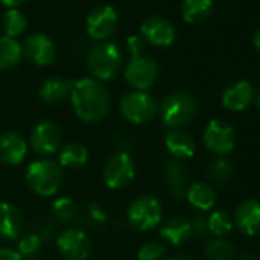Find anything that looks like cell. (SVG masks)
Segmentation results:
<instances>
[{
  "label": "cell",
  "instance_id": "obj_1",
  "mask_svg": "<svg viewBox=\"0 0 260 260\" xmlns=\"http://www.w3.org/2000/svg\"><path fill=\"white\" fill-rule=\"evenodd\" d=\"M70 99L76 116L84 122L101 120L110 108L107 90L93 78H82L73 82Z\"/></svg>",
  "mask_w": 260,
  "mask_h": 260
},
{
  "label": "cell",
  "instance_id": "obj_2",
  "mask_svg": "<svg viewBox=\"0 0 260 260\" xmlns=\"http://www.w3.org/2000/svg\"><path fill=\"white\" fill-rule=\"evenodd\" d=\"M126 46L131 52V61L126 67L125 78L131 87L145 91L154 85L158 76V64L154 58L142 55L143 40L139 35H131L126 40Z\"/></svg>",
  "mask_w": 260,
  "mask_h": 260
},
{
  "label": "cell",
  "instance_id": "obj_3",
  "mask_svg": "<svg viewBox=\"0 0 260 260\" xmlns=\"http://www.w3.org/2000/svg\"><path fill=\"white\" fill-rule=\"evenodd\" d=\"M163 123L168 128L180 129L193 122L198 114V102L197 99L184 91H177L169 94L160 108Z\"/></svg>",
  "mask_w": 260,
  "mask_h": 260
},
{
  "label": "cell",
  "instance_id": "obj_4",
  "mask_svg": "<svg viewBox=\"0 0 260 260\" xmlns=\"http://www.w3.org/2000/svg\"><path fill=\"white\" fill-rule=\"evenodd\" d=\"M26 181L32 192L40 197L55 195L62 184L61 166L52 160L32 161L26 171Z\"/></svg>",
  "mask_w": 260,
  "mask_h": 260
},
{
  "label": "cell",
  "instance_id": "obj_5",
  "mask_svg": "<svg viewBox=\"0 0 260 260\" xmlns=\"http://www.w3.org/2000/svg\"><path fill=\"white\" fill-rule=\"evenodd\" d=\"M123 62V53L114 43H101L90 49L87 67L96 79L108 81L117 75Z\"/></svg>",
  "mask_w": 260,
  "mask_h": 260
},
{
  "label": "cell",
  "instance_id": "obj_6",
  "mask_svg": "<svg viewBox=\"0 0 260 260\" xmlns=\"http://www.w3.org/2000/svg\"><path fill=\"white\" fill-rule=\"evenodd\" d=\"M128 221L139 232H149L161 221V204L155 197L143 195L128 209Z\"/></svg>",
  "mask_w": 260,
  "mask_h": 260
},
{
  "label": "cell",
  "instance_id": "obj_7",
  "mask_svg": "<svg viewBox=\"0 0 260 260\" xmlns=\"http://www.w3.org/2000/svg\"><path fill=\"white\" fill-rule=\"evenodd\" d=\"M120 111L131 123L142 125L154 119L157 114V102L146 91H134L122 98Z\"/></svg>",
  "mask_w": 260,
  "mask_h": 260
},
{
  "label": "cell",
  "instance_id": "obj_8",
  "mask_svg": "<svg viewBox=\"0 0 260 260\" xmlns=\"http://www.w3.org/2000/svg\"><path fill=\"white\" fill-rule=\"evenodd\" d=\"M203 140L210 152L218 157H225L236 148V131L224 120H212L204 129Z\"/></svg>",
  "mask_w": 260,
  "mask_h": 260
},
{
  "label": "cell",
  "instance_id": "obj_9",
  "mask_svg": "<svg viewBox=\"0 0 260 260\" xmlns=\"http://www.w3.org/2000/svg\"><path fill=\"white\" fill-rule=\"evenodd\" d=\"M136 175V165L128 152L114 154L104 168V181L107 187L117 190L126 187Z\"/></svg>",
  "mask_w": 260,
  "mask_h": 260
},
{
  "label": "cell",
  "instance_id": "obj_10",
  "mask_svg": "<svg viewBox=\"0 0 260 260\" xmlns=\"http://www.w3.org/2000/svg\"><path fill=\"white\" fill-rule=\"evenodd\" d=\"M56 247L66 260H85L91 253L88 236L78 229L64 230L56 239Z\"/></svg>",
  "mask_w": 260,
  "mask_h": 260
},
{
  "label": "cell",
  "instance_id": "obj_11",
  "mask_svg": "<svg viewBox=\"0 0 260 260\" xmlns=\"http://www.w3.org/2000/svg\"><path fill=\"white\" fill-rule=\"evenodd\" d=\"M29 140H30L32 149L37 154L49 155V154L56 152L61 148L62 134H61V129L55 123L44 120L34 126Z\"/></svg>",
  "mask_w": 260,
  "mask_h": 260
},
{
  "label": "cell",
  "instance_id": "obj_12",
  "mask_svg": "<svg viewBox=\"0 0 260 260\" xmlns=\"http://www.w3.org/2000/svg\"><path fill=\"white\" fill-rule=\"evenodd\" d=\"M117 26V14L113 6L102 5L94 8L87 17V32L91 38L104 41Z\"/></svg>",
  "mask_w": 260,
  "mask_h": 260
},
{
  "label": "cell",
  "instance_id": "obj_13",
  "mask_svg": "<svg viewBox=\"0 0 260 260\" xmlns=\"http://www.w3.org/2000/svg\"><path fill=\"white\" fill-rule=\"evenodd\" d=\"M23 52L37 66H47L55 59V46L44 34H34L24 40Z\"/></svg>",
  "mask_w": 260,
  "mask_h": 260
},
{
  "label": "cell",
  "instance_id": "obj_14",
  "mask_svg": "<svg viewBox=\"0 0 260 260\" xmlns=\"http://www.w3.org/2000/svg\"><path fill=\"white\" fill-rule=\"evenodd\" d=\"M235 225L245 236H256L260 233V203L257 200L242 201L235 212Z\"/></svg>",
  "mask_w": 260,
  "mask_h": 260
},
{
  "label": "cell",
  "instance_id": "obj_15",
  "mask_svg": "<svg viewBox=\"0 0 260 260\" xmlns=\"http://www.w3.org/2000/svg\"><path fill=\"white\" fill-rule=\"evenodd\" d=\"M142 35L154 46L169 47L175 40L174 26L161 17H149L140 26Z\"/></svg>",
  "mask_w": 260,
  "mask_h": 260
},
{
  "label": "cell",
  "instance_id": "obj_16",
  "mask_svg": "<svg viewBox=\"0 0 260 260\" xmlns=\"http://www.w3.org/2000/svg\"><path fill=\"white\" fill-rule=\"evenodd\" d=\"M254 99V88L248 81H236L222 93V105L230 111L247 110Z\"/></svg>",
  "mask_w": 260,
  "mask_h": 260
},
{
  "label": "cell",
  "instance_id": "obj_17",
  "mask_svg": "<svg viewBox=\"0 0 260 260\" xmlns=\"http://www.w3.org/2000/svg\"><path fill=\"white\" fill-rule=\"evenodd\" d=\"M27 152L24 139L17 133H6L0 136V163L8 166L20 165Z\"/></svg>",
  "mask_w": 260,
  "mask_h": 260
},
{
  "label": "cell",
  "instance_id": "obj_18",
  "mask_svg": "<svg viewBox=\"0 0 260 260\" xmlns=\"http://www.w3.org/2000/svg\"><path fill=\"white\" fill-rule=\"evenodd\" d=\"M169 154L175 160H189L195 155L197 143L192 134L184 129H172L166 134L165 139Z\"/></svg>",
  "mask_w": 260,
  "mask_h": 260
},
{
  "label": "cell",
  "instance_id": "obj_19",
  "mask_svg": "<svg viewBox=\"0 0 260 260\" xmlns=\"http://www.w3.org/2000/svg\"><path fill=\"white\" fill-rule=\"evenodd\" d=\"M23 229V216L18 207L11 203H0V238L14 241Z\"/></svg>",
  "mask_w": 260,
  "mask_h": 260
},
{
  "label": "cell",
  "instance_id": "obj_20",
  "mask_svg": "<svg viewBox=\"0 0 260 260\" xmlns=\"http://www.w3.org/2000/svg\"><path fill=\"white\" fill-rule=\"evenodd\" d=\"M160 236L169 245H181L192 236V224L181 216L171 218L165 224H161Z\"/></svg>",
  "mask_w": 260,
  "mask_h": 260
},
{
  "label": "cell",
  "instance_id": "obj_21",
  "mask_svg": "<svg viewBox=\"0 0 260 260\" xmlns=\"http://www.w3.org/2000/svg\"><path fill=\"white\" fill-rule=\"evenodd\" d=\"M165 178L169 186V190L172 197L177 201H181L186 198L187 193V178L184 168L177 160H169L165 165Z\"/></svg>",
  "mask_w": 260,
  "mask_h": 260
},
{
  "label": "cell",
  "instance_id": "obj_22",
  "mask_svg": "<svg viewBox=\"0 0 260 260\" xmlns=\"http://www.w3.org/2000/svg\"><path fill=\"white\" fill-rule=\"evenodd\" d=\"M186 198L195 209L201 212H207L212 210L213 206L216 204V190L213 189L212 184L198 181L187 189Z\"/></svg>",
  "mask_w": 260,
  "mask_h": 260
},
{
  "label": "cell",
  "instance_id": "obj_23",
  "mask_svg": "<svg viewBox=\"0 0 260 260\" xmlns=\"http://www.w3.org/2000/svg\"><path fill=\"white\" fill-rule=\"evenodd\" d=\"M73 87V82L64 78H49L43 82L41 88H40V98L46 102V104H58L59 101H62L67 94H70Z\"/></svg>",
  "mask_w": 260,
  "mask_h": 260
},
{
  "label": "cell",
  "instance_id": "obj_24",
  "mask_svg": "<svg viewBox=\"0 0 260 260\" xmlns=\"http://www.w3.org/2000/svg\"><path fill=\"white\" fill-rule=\"evenodd\" d=\"M59 166L69 169H78L88 160V151L81 143H69L59 152Z\"/></svg>",
  "mask_w": 260,
  "mask_h": 260
},
{
  "label": "cell",
  "instance_id": "obj_25",
  "mask_svg": "<svg viewBox=\"0 0 260 260\" xmlns=\"http://www.w3.org/2000/svg\"><path fill=\"white\" fill-rule=\"evenodd\" d=\"M23 47L18 41L9 37H0V70H8L17 66L21 59Z\"/></svg>",
  "mask_w": 260,
  "mask_h": 260
},
{
  "label": "cell",
  "instance_id": "obj_26",
  "mask_svg": "<svg viewBox=\"0 0 260 260\" xmlns=\"http://www.w3.org/2000/svg\"><path fill=\"white\" fill-rule=\"evenodd\" d=\"M213 8V0H183L181 15L187 23H200L209 17Z\"/></svg>",
  "mask_w": 260,
  "mask_h": 260
},
{
  "label": "cell",
  "instance_id": "obj_27",
  "mask_svg": "<svg viewBox=\"0 0 260 260\" xmlns=\"http://www.w3.org/2000/svg\"><path fill=\"white\" fill-rule=\"evenodd\" d=\"M233 172H235V168L232 161L225 157H216L207 166V177L216 186L227 184L232 180Z\"/></svg>",
  "mask_w": 260,
  "mask_h": 260
},
{
  "label": "cell",
  "instance_id": "obj_28",
  "mask_svg": "<svg viewBox=\"0 0 260 260\" xmlns=\"http://www.w3.org/2000/svg\"><path fill=\"white\" fill-rule=\"evenodd\" d=\"M206 256L209 260H236V250L229 239L215 238L206 245Z\"/></svg>",
  "mask_w": 260,
  "mask_h": 260
},
{
  "label": "cell",
  "instance_id": "obj_29",
  "mask_svg": "<svg viewBox=\"0 0 260 260\" xmlns=\"http://www.w3.org/2000/svg\"><path fill=\"white\" fill-rule=\"evenodd\" d=\"M233 225H235V222H233L232 216L229 213H225L224 210H216L207 218L209 232L213 233L216 238L229 236L233 230Z\"/></svg>",
  "mask_w": 260,
  "mask_h": 260
},
{
  "label": "cell",
  "instance_id": "obj_30",
  "mask_svg": "<svg viewBox=\"0 0 260 260\" xmlns=\"http://www.w3.org/2000/svg\"><path fill=\"white\" fill-rule=\"evenodd\" d=\"M2 29L5 32L6 37L9 38H15L18 35H21L26 29V17L24 14H21L18 9H11L3 15L2 20Z\"/></svg>",
  "mask_w": 260,
  "mask_h": 260
},
{
  "label": "cell",
  "instance_id": "obj_31",
  "mask_svg": "<svg viewBox=\"0 0 260 260\" xmlns=\"http://www.w3.org/2000/svg\"><path fill=\"white\" fill-rule=\"evenodd\" d=\"M43 248V241L38 235H26L18 242V253L24 259H35Z\"/></svg>",
  "mask_w": 260,
  "mask_h": 260
},
{
  "label": "cell",
  "instance_id": "obj_32",
  "mask_svg": "<svg viewBox=\"0 0 260 260\" xmlns=\"http://www.w3.org/2000/svg\"><path fill=\"white\" fill-rule=\"evenodd\" d=\"M52 212L55 218H58L59 221H70L76 215V206L70 198L62 197L55 200V203L52 204Z\"/></svg>",
  "mask_w": 260,
  "mask_h": 260
},
{
  "label": "cell",
  "instance_id": "obj_33",
  "mask_svg": "<svg viewBox=\"0 0 260 260\" xmlns=\"http://www.w3.org/2000/svg\"><path fill=\"white\" fill-rule=\"evenodd\" d=\"M166 254V248L158 242H146L139 250V260H161Z\"/></svg>",
  "mask_w": 260,
  "mask_h": 260
},
{
  "label": "cell",
  "instance_id": "obj_34",
  "mask_svg": "<svg viewBox=\"0 0 260 260\" xmlns=\"http://www.w3.org/2000/svg\"><path fill=\"white\" fill-rule=\"evenodd\" d=\"M87 218H88V221L93 225H102L108 219L107 218V213L104 212V209L99 204H96V203L88 204V207H87Z\"/></svg>",
  "mask_w": 260,
  "mask_h": 260
},
{
  "label": "cell",
  "instance_id": "obj_35",
  "mask_svg": "<svg viewBox=\"0 0 260 260\" xmlns=\"http://www.w3.org/2000/svg\"><path fill=\"white\" fill-rule=\"evenodd\" d=\"M192 224V235L195 236H204L207 232H209V227H207V219L204 216H198L195 218Z\"/></svg>",
  "mask_w": 260,
  "mask_h": 260
},
{
  "label": "cell",
  "instance_id": "obj_36",
  "mask_svg": "<svg viewBox=\"0 0 260 260\" xmlns=\"http://www.w3.org/2000/svg\"><path fill=\"white\" fill-rule=\"evenodd\" d=\"M0 260H23L18 251H12L8 248H0Z\"/></svg>",
  "mask_w": 260,
  "mask_h": 260
},
{
  "label": "cell",
  "instance_id": "obj_37",
  "mask_svg": "<svg viewBox=\"0 0 260 260\" xmlns=\"http://www.w3.org/2000/svg\"><path fill=\"white\" fill-rule=\"evenodd\" d=\"M3 5H6V6H11V8H14V6H18V5H21L23 2H26V0H0Z\"/></svg>",
  "mask_w": 260,
  "mask_h": 260
},
{
  "label": "cell",
  "instance_id": "obj_38",
  "mask_svg": "<svg viewBox=\"0 0 260 260\" xmlns=\"http://www.w3.org/2000/svg\"><path fill=\"white\" fill-rule=\"evenodd\" d=\"M254 47L257 49V52L260 53V29L256 32V35H254Z\"/></svg>",
  "mask_w": 260,
  "mask_h": 260
},
{
  "label": "cell",
  "instance_id": "obj_39",
  "mask_svg": "<svg viewBox=\"0 0 260 260\" xmlns=\"http://www.w3.org/2000/svg\"><path fill=\"white\" fill-rule=\"evenodd\" d=\"M241 260H260V254H251V256H245Z\"/></svg>",
  "mask_w": 260,
  "mask_h": 260
},
{
  "label": "cell",
  "instance_id": "obj_40",
  "mask_svg": "<svg viewBox=\"0 0 260 260\" xmlns=\"http://www.w3.org/2000/svg\"><path fill=\"white\" fill-rule=\"evenodd\" d=\"M168 260H192V259H189V257H183V256H178V257H171V259H168Z\"/></svg>",
  "mask_w": 260,
  "mask_h": 260
},
{
  "label": "cell",
  "instance_id": "obj_41",
  "mask_svg": "<svg viewBox=\"0 0 260 260\" xmlns=\"http://www.w3.org/2000/svg\"><path fill=\"white\" fill-rule=\"evenodd\" d=\"M256 104H257V108H259L260 111V91L257 93V96H256Z\"/></svg>",
  "mask_w": 260,
  "mask_h": 260
}]
</instances>
